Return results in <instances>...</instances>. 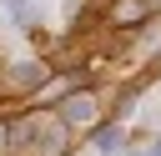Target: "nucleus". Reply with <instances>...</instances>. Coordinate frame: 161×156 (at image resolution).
I'll return each mask as SVG.
<instances>
[{"label":"nucleus","instance_id":"f257e3e1","mask_svg":"<svg viewBox=\"0 0 161 156\" xmlns=\"http://www.w3.org/2000/svg\"><path fill=\"white\" fill-rule=\"evenodd\" d=\"M65 116H70V121H91V101H70Z\"/></svg>","mask_w":161,"mask_h":156}]
</instances>
